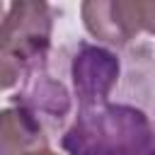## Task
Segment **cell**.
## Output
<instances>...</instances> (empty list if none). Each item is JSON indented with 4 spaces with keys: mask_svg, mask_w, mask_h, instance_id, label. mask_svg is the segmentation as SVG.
Returning <instances> with one entry per match:
<instances>
[{
    "mask_svg": "<svg viewBox=\"0 0 155 155\" xmlns=\"http://www.w3.org/2000/svg\"><path fill=\"white\" fill-rule=\"evenodd\" d=\"M68 155H153L155 126L150 116L124 102L78 109L61 136Z\"/></svg>",
    "mask_w": 155,
    "mask_h": 155,
    "instance_id": "6da1fadb",
    "label": "cell"
},
{
    "mask_svg": "<svg viewBox=\"0 0 155 155\" xmlns=\"http://www.w3.org/2000/svg\"><path fill=\"white\" fill-rule=\"evenodd\" d=\"M53 15V7L39 0L7 5L0 27V78L5 90L17 82L22 85L34 70L46 68Z\"/></svg>",
    "mask_w": 155,
    "mask_h": 155,
    "instance_id": "7a4b0ae2",
    "label": "cell"
},
{
    "mask_svg": "<svg viewBox=\"0 0 155 155\" xmlns=\"http://www.w3.org/2000/svg\"><path fill=\"white\" fill-rule=\"evenodd\" d=\"M85 29L102 44L124 48L138 34H155V2L145 0H97L80 5Z\"/></svg>",
    "mask_w": 155,
    "mask_h": 155,
    "instance_id": "3957f363",
    "label": "cell"
},
{
    "mask_svg": "<svg viewBox=\"0 0 155 155\" xmlns=\"http://www.w3.org/2000/svg\"><path fill=\"white\" fill-rule=\"evenodd\" d=\"M119 58L114 51L80 41L70 56V92L78 109H92L109 104V97L119 82Z\"/></svg>",
    "mask_w": 155,
    "mask_h": 155,
    "instance_id": "277c9868",
    "label": "cell"
},
{
    "mask_svg": "<svg viewBox=\"0 0 155 155\" xmlns=\"http://www.w3.org/2000/svg\"><path fill=\"white\" fill-rule=\"evenodd\" d=\"M12 104L29 111L48 131V136H63L65 121L73 109V92L61 78L51 75L48 68H39L19 85V92L12 97Z\"/></svg>",
    "mask_w": 155,
    "mask_h": 155,
    "instance_id": "5b68a950",
    "label": "cell"
},
{
    "mask_svg": "<svg viewBox=\"0 0 155 155\" xmlns=\"http://www.w3.org/2000/svg\"><path fill=\"white\" fill-rule=\"evenodd\" d=\"M48 131L22 107H7L0 114V155H29L48 148Z\"/></svg>",
    "mask_w": 155,
    "mask_h": 155,
    "instance_id": "8992f818",
    "label": "cell"
},
{
    "mask_svg": "<svg viewBox=\"0 0 155 155\" xmlns=\"http://www.w3.org/2000/svg\"><path fill=\"white\" fill-rule=\"evenodd\" d=\"M29 155H58V153H53L51 148H41V150H34V153H29Z\"/></svg>",
    "mask_w": 155,
    "mask_h": 155,
    "instance_id": "52a82bcc",
    "label": "cell"
},
{
    "mask_svg": "<svg viewBox=\"0 0 155 155\" xmlns=\"http://www.w3.org/2000/svg\"><path fill=\"white\" fill-rule=\"evenodd\" d=\"M153 155H155V150H153Z\"/></svg>",
    "mask_w": 155,
    "mask_h": 155,
    "instance_id": "ba28073f",
    "label": "cell"
}]
</instances>
